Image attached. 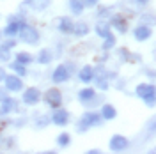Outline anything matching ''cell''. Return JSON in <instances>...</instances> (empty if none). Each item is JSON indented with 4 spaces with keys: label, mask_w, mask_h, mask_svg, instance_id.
<instances>
[{
    "label": "cell",
    "mask_w": 156,
    "mask_h": 154,
    "mask_svg": "<svg viewBox=\"0 0 156 154\" xmlns=\"http://www.w3.org/2000/svg\"><path fill=\"white\" fill-rule=\"evenodd\" d=\"M103 117L99 112H94V110H87V112H83L80 119L76 121V133H85L89 131L90 128H99V126H103Z\"/></svg>",
    "instance_id": "1"
},
{
    "label": "cell",
    "mask_w": 156,
    "mask_h": 154,
    "mask_svg": "<svg viewBox=\"0 0 156 154\" xmlns=\"http://www.w3.org/2000/svg\"><path fill=\"white\" fill-rule=\"evenodd\" d=\"M135 96L140 97V99L144 101V105L154 106V103H156V87H154V83H147V82L138 83V85L135 87Z\"/></svg>",
    "instance_id": "2"
},
{
    "label": "cell",
    "mask_w": 156,
    "mask_h": 154,
    "mask_svg": "<svg viewBox=\"0 0 156 154\" xmlns=\"http://www.w3.org/2000/svg\"><path fill=\"white\" fill-rule=\"evenodd\" d=\"M16 39L21 41V43H25V44H29V46H36V44H39V41H41V32H39L36 27L25 23V25L20 29Z\"/></svg>",
    "instance_id": "3"
},
{
    "label": "cell",
    "mask_w": 156,
    "mask_h": 154,
    "mask_svg": "<svg viewBox=\"0 0 156 154\" xmlns=\"http://www.w3.org/2000/svg\"><path fill=\"white\" fill-rule=\"evenodd\" d=\"M62 99H64V96H62V90L58 87H50V89H46L41 94V101L48 106V108H51V110L62 106Z\"/></svg>",
    "instance_id": "4"
},
{
    "label": "cell",
    "mask_w": 156,
    "mask_h": 154,
    "mask_svg": "<svg viewBox=\"0 0 156 154\" xmlns=\"http://www.w3.org/2000/svg\"><path fill=\"white\" fill-rule=\"evenodd\" d=\"M25 23H27L25 16H21V14H11L9 18H7V25L2 29V36H5V37H16L20 29Z\"/></svg>",
    "instance_id": "5"
},
{
    "label": "cell",
    "mask_w": 156,
    "mask_h": 154,
    "mask_svg": "<svg viewBox=\"0 0 156 154\" xmlns=\"http://www.w3.org/2000/svg\"><path fill=\"white\" fill-rule=\"evenodd\" d=\"M51 5V0H23L20 4L21 12H43Z\"/></svg>",
    "instance_id": "6"
},
{
    "label": "cell",
    "mask_w": 156,
    "mask_h": 154,
    "mask_svg": "<svg viewBox=\"0 0 156 154\" xmlns=\"http://www.w3.org/2000/svg\"><path fill=\"white\" fill-rule=\"evenodd\" d=\"M129 145H131V142H129V138H128V136L115 133V135L110 136L108 149H110L112 152H122V151H128V149H129Z\"/></svg>",
    "instance_id": "7"
},
{
    "label": "cell",
    "mask_w": 156,
    "mask_h": 154,
    "mask_svg": "<svg viewBox=\"0 0 156 154\" xmlns=\"http://www.w3.org/2000/svg\"><path fill=\"white\" fill-rule=\"evenodd\" d=\"M41 90L37 87H23V94H21V103L25 106H36L37 103H41Z\"/></svg>",
    "instance_id": "8"
},
{
    "label": "cell",
    "mask_w": 156,
    "mask_h": 154,
    "mask_svg": "<svg viewBox=\"0 0 156 154\" xmlns=\"http://www.w3.org/2000/svg\"><path fill=\"white\" fill-rule=\"evenodd\" d=\"M18 44V39L16 37H7L4 43L0 41V62H9L11 58H12V50L14 46Z\"/></svg>",
    "instance_id": "9"
},
{
    "label": "cell",
    "mask_w": 156,
    "mask_h": 154,
    "mask_svg": "<svg viewBox=\"0 0 156 154\" xmlns=\"http://www.w3.org/2000/svg\"><path fill=\"white\" fill-rule=\"evenodd\" d=\"M71 71L68 69L66 64H58L57 68L53 69V73H51V82L55 83V85H62V83H66L71 80Z\"/></svg>",
    "instance_id": "10"
},
{
    "label": "cell",
    "mask_w": 156,
    "mask_h": 154,
    "mask_svg": "<svg viewBox=\"0 0 156 154\" xmlns=\"http://www.w3.org/2000/svg\"><path fill=\"white\" fill-rule=\"evenodd\" d=\"M69 112L66 108H62V106H58V108H53V112H51V115H50V121H51V124L58 126V128H64V126L69 124Z\"/></svg>",
    "instance_id": "11"
},
{
    "label": "cell",
    "mask_w": 156,
    "mask_h": 154,
    "mask_svg": "<svg viewBox=\"0 0 156 154\" xmlns=\"http://www.w3.org/2000/svg\"><path fill=\"white\" fill-rule=\"evenodd\" d=\"M110 27L112 29H115L119 34H126L128 30H129V21H128V18L124 16V14H119V12H115V14H110Z\"/></svg>",
    "instance_id": "12"
},
{
    "label": "cell",
    "mask_w": 156,
    "mask_h": 154,
    "mask_svg": "<svg viewBox=\"0 0 156 154\" xmlns=\"http://www.w3.org/2000/svg\"><path fill=\"white\" fill-rule=\"evenodd\" d=\"M20 112V101L14 97H5L4 101H0V117H7L11 114Z\"/></svg>",
    "instance_id": "13"
},
{
    "label": "cell",
    "mask_w": 156,
    "mask_h": 154,
    "mask_svg": "<svg viewBox=\"0 0 156 154\" xmlns=\"http://www.w3.org/2000/svg\"><path fill=\"white\" fill-rule=\"evenodd\" d=\"M2 83H4V87H5L9 92H21L23 87H25L23 78L18 76V75H5V78H4Z\"/></svg>",
    "instance_id": "14"
},
{
    "label": "cell",
    "mask_w": 156,
    "mask_h": 154,
    "mask_svg": "<svg viewBox=\"0 0 156 154\" xmlns=\"http://www.w3.org/2000/svg\"><path fill=\"white\" fill-rule=\"evenodd\" d=\"M89 32H90V25H89L87 21H83V19L73 21V27H71V36L82 39V37H85V36H89Z\"/></svg>",
    "instance_id": "15"
},
{
    "label": "cell",
    "mask_w": 156,
    "mask_h": 154,
    "mask_svg": "<svg viewBox=\"0 0 156 154\" xmlns=\"http://www.w3.org/2000/svg\"><path fill=\"white\" fill-rule=\"evenodd\" d=\"M151 36H153V27H149V25L140 23V25H136L135 29H133V37L138 43H146Z\"/></svg>",
    "instance_id": "16"
},
{
    "label": "cell",
    "mask_w": 156,
    "mask_h": 154,
    "mask_svg": "<svg viewBox=\"0 0 156 154\" xmlns=\"http://www.w3.org/2000/svg\"><path fill=\"white\" fill-rule=\"evenodd\" d=\"M34 58H36V62L41 64V66H48V64H51V60L55 58V53H53L51 48H41L37 53V57H34Z\"/></svg>",
    "instance_id": "17"
},
{
    "label": "cell",
    "mask_w": 156,
    "mask_h": 154,
    "mask_svg": "<svg viewBox=\"0 0 156 154\" xmlns=\"http://www.w3.org/2000/svg\"><path fill=\"white\" fill-rule=\"evenodd\" d=\"M78 80L82 82V83H92V80H94V66H82L80 71H78Z\"/></svg>",
    "instance_id": "18"
},
{
    "label": "cell",
    "mask_w": 156,
    "mask_h": 154,
    "mask_svg": "<svg viewBox=\"0 0 156 154\" xmlns=\"http://www.w3.org/2000/svg\"><path fill=\"white\" fill-rule=\"evenodd\" d=\"M117 57L121 58L122 62H140L142 58L138 53H131L126 46H121V48H117Z\"/></svg>",
    "instance_id": "19"
},
{
    "label": "cell",
    "mask_w": 156,
    "mask_h": 154,
    "mask_svg": "<svg viewBox=\"0 0 156 154\" xmlns=\"http://www.w3.org/2000/svg\"><path fill=\"white\" fill-rule=\"evenodd\" d=\"M73 21H75V19L71 18V16H60V18L57 19V30L60 32V34H64V36L71 34Z\"/></svg>",
    "instance_id": "20"
},
{
    "label": "cell",
    "mask_w": 156,
    "mask_h": 154,
    "mask_svg": "<svg viewBox=\"0 0 156 154\" xmlns=\"http://www.w3.org/2000/svg\"><path fill=\"white\" fill-rule=\"evenodd\" d=\"M94 32H96V36L98 37H107L108 34L112 32V27H110V23H108L107 19H98L96 21V25H94Z\"/></svg>",
    "instance_id": "21"
},
{
    "label": "cell",
    "mask_w": 156,
    "mask_h": 154,
    "mask_svg": "<svg viewBox=\"0 0 156 154\" xmlns=\"http://www.w3.org/2000/svg\"><path fill=\"white\" fill-rule=\"evenodd\" d=\"M99 114L103 117V121H114L117 117V108L114 105H110V103H105L99 108Z\"/></svg>",
    "instance_id": "22"
},
{
    "label": "cell",
    "mask_w": 156,
    "mask_h": 154,
    "mask_svg": "<svg viewBox=\"0 0 156 154\" xmlns=\"http://www.w3.org/2000/svg\"><path fill=\"white\" fill-rule=\"evenodd\" d=\"M78 101L83 105V103H87V101H90L92 97H96V89L94 87H83V89H80L78 90Z\"/></svg>",
    "instance_id": "23"
},
{
    "label": "cell",
    "mask_w": 156,
    "mask_h": 154,
    "mask_svg": "<svg viewBox=\"0 0 156 154\" xmlns=\"http://www.w3.org/2000/svg\"><path fill=\"white\" fill-rule=\"evenodd\" d=\"M48 124H51V121H50V115H46V114H36L34 119H32V126L36 129H43Z\"/></svg>",
    "instance_id": "24"
},
{
    "label": "cell",
    "mask_w": 156,
    "mask_h": 154,
    "mask_svg": "<svg viewBox=\"0 0 156 154\" xmlns=\"http://www.w3.org/2000/svg\"><path fill=\"white\" fill-rule=\"evenodd\" d=\"M12 58H14L16 62H20V64H23V66H29V64H32V62H36L34 55L29 53V51H18V53L12 55Z\"/></svg>",
    "instance_id": "25"
},
{
    "label": "cell",
    "mask_w": 156,
    "mask_h": 154,
    "mask_svg": "<svg viewBox=\"0 0 156 154\" xmlns=\"http://www.w3.org/2000/svg\"><path fill=\"white\" fill-rule=\"evenodd\" d=\"M69 11L75 14V16H80L83 11H85V5H83V0H69L68 2Z\"/></svg>",
    "instance_id": "26"
},
{
    "label": "cell",
    "mask_w": 156,
    "mask_h": 154,
    "mask_svg": "<svg viewBox=\"0 0 156 154\" xmlns=\"http://www.w3.org/2000/svg\"><path fill=\"white\" fill-rule=\"evenodd\" d=\"M117 44V37L114 32H110L107 37H103V44H101V50L103 51H110V50H114Z\"/></svg>",
    "instance_id": "27"
},
{
    "label": "cell",
    "mask_w": 156,
    "mask_h": 154,
    "mask_svg": "<svg viewBox=\"0 0 156 154\" xmlns=\"http://www.w3.org/2000/svg\"><path fill=\"white\" fill-rule=\"evenodd\" d=\"M9 68H11V71H12L14 75H18V76H21V78H25L27 75H29V71H27V66L20 64V62H16V60H12V62L9 60Z\"/></svg>",
    "instance_id": "28"
},
{
    "label": "cell",
    "mask_w": 156,
    "mask_h": 154,
    "mask_svg": "<svg viewBox=\"0 0 156 154\" xmlns=\"http://www.w3.org/2000/svg\"><path fill=\"white\" fill-rule=\"evenodd\" d=\"M69 144H71V135H69L68 131H62V133L57 136V145L64 149V147H68Z\"/></svg>",
    "instance_id": "29"
},
{
    "label": "cell",
    "mask_w": 156,
    "mask_h": 154,
    "mask_svg": "<svg viewBox=\"0 0 156 154\" xmlns=\"http://www.w3.org/2000/svg\"><path fill=\"white\" fill-rule=\"evenodd\" d=\"M96 7H98V12H96L98 18H107V16L112 14V11H114L112 5H103V7H101V4H98Z\"/></svg>",
    "instance_id": "30"
},
{
    "label": "cell",
    "mask_w": 156,
    "mask_h": 154,
    "mask_svg": "<svg viewBox=\"0 0 156 154\" xmlns=\"http://www.w3.org/2000/svg\"><path fill=\"white\" fill-rule=\"evenodd\" d=\"M140 23H144V25H149V27H153V23H154V16H153V12L142 14V16H140Z\"/></svg>",
    "instance_id": "31"
},
{
    "label": "cell",
    "mask_w": 156,
    "mask_h": 154,
    "mask_svg": "<svg viewBox=\"0 0 156 154\" xmlns=\"http://www.w3.org/2000/svg\"><path fill=\"white\" fill-rule=\"evenodd\" d=\"M98 4H101V0H83V5H85V9H94Z\"/></svg>",
    "instance_id": "32"
},
{
    "label": "cell",
    "mask_w": 156,
    "mask_h": 154,
    "mask_svg": "<svg viewBox=\"0 0 156 154\" xmlns=\"http://www.w3.org/2000/svg\"><path fill=\"white\" fill-rule=\"evenodd\" d=\"M27 122H29V117H20V119H16V121H14V126H16V128H21V126H25L27 124Z\"/></svg>",
    "instance_id": "33"
},
{
    "label": "cell",
    "mask_w": 156,
    "mask_h": 154,
    "mask_svg": "<svg viewBox=\"0 0 156 154\" xmlns=\"http://www.w3.org/2000/svg\"><path fill=\"white\" fill-rule=\"evenodd\" d=\"M154 124H156L154 117H151V119H149V122H147V131H149V133H151V135H153V133H154Z\"/></svg>",
    "instance_id": "34"
},
{
    "label": "cell",
    "mask_w": 156,
    "mask_h": 154,
    "mask_svg": "<svg viewBox=\"0 0 156 154\" xmlns=\"http://www.w3.org/2000/svg\"><path fill=\"white\" fill-rule=\"evenodd\" d=\"M7 96H9V90H7L5 87L2 85V87H0V101H4V99H5Z\"/></svg>",
    "instance_id": "35"
},
{
    "label": "cell",
    "mask_w": 156,
    "mask_h": 154,
    "mask_svg": "<svg viewBox=\"0 0 156 154\" xmlns=\"http://www.w3.org/2000/svg\"><path fill=\"white\" fill-rule=\"evenodd\" d=\"M149 2L151 0H133V4L136 7H146V5H149Z\"/></svg>",
    "instance_id": "36"
},
{
    "label": "cell",
    "mask_w": 156,
    "mask_h": 154,
    "mask_svg": "<svg viewBox=\"0 0 156 154\" xmlns=\"http://www.w3.org/2000/svg\"><path fill=\"white\" fill-rule=\"evenodd\" d=\"M5 75H7V71H5V68H4V66H0V83L4 82V78H5Z\"/></svg>",
    "instance_id": "37"
},
{
    "label": "cell",
    "mask_w": 156,
    "mask_h": 154,
    "mask_svg": "<svg viewBox=\"0 0 156 154\" xmlns=\"http://www.w3.org/2000/svg\"><path fill=\"white\" fill-rule=\"evenodd\" d=\"M144 73H147V76L151 78V80L154 78V71H153V69H144Z\"/></svg>",
    "instance_id": "38"
},
{
    "label": "cell",
    "mask_w": 156,
    "mask_h": 154,
    "mask_svg": "<svg viewBox=\"0 0 156 154\" xmlns=\"http://www.w3.org/2000/svg\"><path fill=\"white\" fill-rule=\"evenodd\" d=\"M101 152V149H89V154H98Z\"/></svg>",
    "instance_id": "39"
},
{
    "label": "cell",
    "mask_w": 156,
    "mask_h": 154,
    "mask_svg": "<svg viewBox=\"0 0 156 154\" xmlns=\"http://www.w3.org/2000/svg\"><path fill=\"white\" fill-rule=\"evenodd\" d=\"M2 37H4V36H2V30H0V41H2Z\"/></svg>",
    "instance_id": "40"
}]
</instances>
